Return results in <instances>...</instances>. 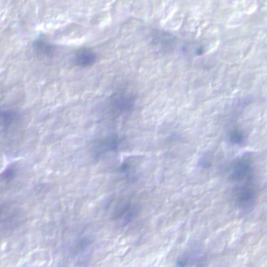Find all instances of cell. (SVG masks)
I'll list each match as a JSON object with an SVG mask.
<instances>
[{
  "mask_svg": "<svg viewBox=\"0 0 267 267\" xmlns=\"http://www.w3.org/2000/svg\"><path fill=\"white\" fill-rule=\"evenodd\" d=\"M95 54L89 49H82L75 55V62L78 66L88 67L95 62Z\"/></svg>",
  "mask_w": 267,
  "mask_h": 267,
  "instance_id": "7a4b0ae2",
  "label": "cell"
},
{
  "mask_svg": "<svg viewBox=\"0 0 267 267\" xmlns=\"http://www.w3.org/2000/svg\"><path fill=\"white\" fill-rule=\"evenodd\" d=\"M35 48L38 53H40L43 55H51L53 53V46L51 44H48L46 41H42V40L36 41Z\"/></svg>",
  "mask_w": 267,
  "mask_h": 267,
  "instance_id": "277c9868",
  "label": "cell"
},
{
  "mask_svg": "<svg viewBox=\"0 0 267 267\" xmlns=\"http://www.w3.org/2000/svg\"><path fill=\"white\" fill-rule=\"evenodd\" d=\"M134 105V100L132 96L124 92L116 93L112 98V107L117 112L128 111Z\"/></svg>",
  "mask_w": 267,
  "mask_h": 267,
  "instance_id": "6da1fadb",
  "label": "cell"
},
{
  "mask_svg": "<svg viewBox=\"0 0 267 267\" xmlns=\"http://www.w3.org/2000/svg\"><path fill=\"white\" fill-rule=\"evenodd\" d=\"M118 145V141L115 139V138H107V139H105L102 141L100 144H98V150L97 152H110L115 150Z\"/></svg>",
  "mask_w": 267,
  "mask_h": 267,
  "instance_id": "3957f363",
  "label": "cell"
}]
</instances>
